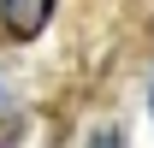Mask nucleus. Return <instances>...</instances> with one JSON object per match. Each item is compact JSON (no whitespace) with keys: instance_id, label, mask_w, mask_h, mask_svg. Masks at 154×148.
Segmentation results:
<instances>
[{"instance_id":"nucleus-1","label":"nucleus","mask_w":154,"mask_h":148,"mask_svg":"<svg viewBox=\"0 0 154 148\" xmlns=\"http://www.w3.org/2000/svg\"><path fill=\"white\" fill-rule=\"evenodd\" d=\"M54 6H59V0H0V24H6V36L30 42V36H42V30H48Z\"/></svg>"},{"instance_id":"nucleus-4","label":"nucleus","mask_w":154,"mask_h":148,"mask_svg":"<svg viewBox=\"0 0 154 148\" xmlns=\"http://www.w3.org/2000/svg\"><path fill=\"white\" fill-rule=\"evenodd\" d=\"M0 113H12V95H6V83H0Z\"/></svg>"},{"instance_id":"nucleus-5","label":"nucleus","mask_w":154,"mask_h":148,"mask_svg":"<svg viewBox=\"0 0 154 148\" xmlns=\"http://www.w3.org/2000/svg\"><path fill=\"white\" fill-rule=\"evenodd\" d=\"M148 113H154V89H148Z\"/></svg>"},{"instance_id":"nucleus-3","label":"nucleus","mask_w":154,"mask_h":148,"mask_svg":"<svg viewBox=\"0 0 154 148\" xmlns=\"http://www.w3.org/2000/svg\"><path fill=\"white\" fill-rule=\"evenodd\" d=\"M89 148H125V136H119V130H95V136H89Z\"/></svg>"},{"instance_id":"nucleus-2","label":"nucleus","mask_w":154,"mask_h":148,"mask_svg":"<svg viewBox=\"0 0 154 148\" xmlns=\"http://www.w3.org/2000/svg\"><path fill=\"white\" fill-rule=\"evenodd\" d=\"M24 130H30V119H24V113H0V148L24 142Z\"/></svg>"}]
</instances>
